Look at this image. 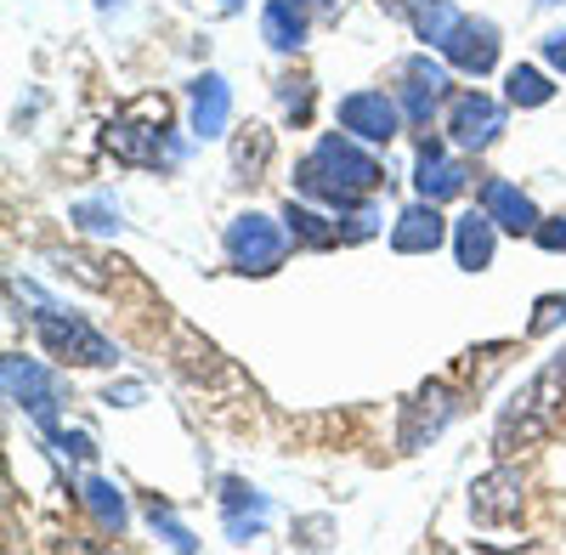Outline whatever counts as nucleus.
I'll use <instances>...</instances> for the list:
<instances>
[{"label": "nucleus", "instance_id": "f257e3e1", "mask_svg": "<svg viewBox=\"0 0 566 555\" xmlns=\"http://www.w3.org/2000/svg\"><path fill=\"white\" fill-rule=\"evenodd\" d=\"M386 165L368 143H357L352 130H323L312 154L295 159V193L312 199V205H328V210H363L380 199L386 188Z\"/></svg>", "mask_w": 566, "mask_h": 555}, {"label": "nucleus", "instance_id": "f03ea898", "mask_svg": "<svg viewBox=\"0 0 566 555\" xmlns=\"http://www.w3.org/2000/svg\"><path fill=\"white\" fill-rule=\"evenodd\" d=\"M566 420V346H555L493 413V459H522L544 448Z\"/></svg>", "mask_w": 566, "mask_h": 555}, {"label": "nucleus", "instance_id": "7ed1b4c3", "mask_svg": "<svg viewBox=\"0 0 566 555\" xmlns=\"http://www.w3.org/2000/svg\"><path fill=\"white\" fill-rule=\"evenodd\" d=\"M108 154L119 165H136V170H181L187 165V143L176 136V119H170V103L159 91L148 97L125 103L114 119H108Z\"/></svg>", "mask_w": 566, "mask_h": 555}, {"label": "nucleus", "instance_id": "20e7f679", "mask_svg": "<svg viewBox=\"0 0 566 555\" xmlns=\"http://www.w3.org/2000/svg\"><path fill=\"white\" fill-rule=\"evenodd\" d=\"M34 290V284H29ZM40 295V290H34ZM29 323H34V341H40V352L52 357L57 368H119L125 363V352L97 329L91 317H80V312H69V306H57V301H45L40 295V312H29Z\"/></svg>", "mask_w": 566, "mask_h": 555}, {"label": "nucleus", "instance_id": "39448f33", "mask_svg": "<svg viewBox=\"0 0 566 555\" xmlns=\"http://www.w3.org/2000/svg\"><path fill=\"white\" fill-rule=\"evenodd\" d=\"M221 250H227V266L239 278H272L283 261H290L295 239H290V227H283V216L239 210L221 227Z\"/></svg>", "mask_w": 566, "mask_h": 555}, {"label": "nucleus", "instance_id": "423d86ee", "mask_svg": "<svg viewBox=\"0 0 566 555\" xmlns=\"http://www.w3.org/2000/svg\"><path fill=\"white\" fill-rule=\"evenodd\" d=\"M391 91H397V103H402V114H408V125L413 130H431L442 114H448V103H453V69H448V57L442 52H408L397 69H391Z\"/></svg>", "mask_w": 566, "mask_h": 555}, {"label": "nucleus", "instance_id": "0eeeda50", "mask_svg": "<svg viewBox=\"0 0 566 555\" xmlns=\"http://www.w3.org/2000/svg\"><path fill=\"white\" fill-rule=\"evenodd\" d=\"M459 408H464V386L453 375H431L424 386H413L408 402H402V420H397V453L431 448L459 420Z\"/></svg>", "mask_w": 566, "mask_h": 555}, {"label": "nucleus", "instance_id": "6e6552de", "mask_svg": "<svg viewBox=\"0 0 566 555\" xmlns=\"http://www.w3.org/2000/svg\"><path fill=\"white\" fill-rule=\"evenodd\" d=\"M0 380H7V402L23 408L34 426H57V420H63L69 386H63L57 368H45L40 357H23V352H7V363H0Z\"/></svg>", "mask_w": 566, "mask_h": 555}, {"label": "nucleus", "instance_id": "1a4fd4ad", "mask_svg": "<svg viewBox=\"0 0 566 555\" xmlns=\"http://www.w3.org/2000/svg\"><path fill=\"white\" fill-rule=\"evenodd\" d=\"M335 125L352 130L357 143H368V148H391L402 136V125H408V114L397 103V91L363 85V91H346V97L335 103Z\"/></svg>", "mask_w": 566, "mask_h": 555}, {"label": "nucleus", "instance_id": "9d476101", "mask_svg": "<svg viewBox=\"0 0 566 555\" xmlns=\"http://www.w3.org/2000/svg\"><path fill=\"white\" fill-rule=\"evenodd\" d=\"M442 130H448L453 148L488 154L504 136V103L493 97V91H482V85H464V91H453V103L442 114Z\"/></svg>", "mask_w": 566, "mask_h": 555}, {"label": "nucleus", "instance_id": "9b49d317", "mask_svg": "<svg viewBox=\"0 0 566 555\" xmlns=\"http://www.w3.org/2000/svg\"><path fill=\"white\" fill-rule=\"evenodd\" d=\"M470 176H476V170H470L464 148H453L448 136H431V130L419 136V148H413V193L419 199H437V205L464 199Z\"/></svg>", "mask_w": 566, "mask_h": 555}, {"label": "nucleus", "instance_id": "f8f14e48", "mask_svg": "<svg viewBox=\"0 0 566 555\" xmlns=\"http://www.w3.org/2000/svg\"><path fill=\"white\" fill-rule=\"evenodd\" d=\"M527 511V471L515 459H499L493 471L470 482V522L476 527H510Z\"/></svg>", "mask_w": 566, "mask_h": 555}, {"label": "nucleus", "instance_id": "ddd939ff", "mask_svg": "<svg viewBox=\"0 0 566 555\" xmlns=\"http://www.w3.org/2000/svg\"><path fill=\"white\" fill-rule=\"evenodd\" d=\"M442 57H448V69L453 74H464V80H488L493 69H499V57H504V34H499V23L493 18H459L453 23V34L442 40Z\"/></svg>", "mask_w": 566, "mask_h": 555}, {"label": "nucleus", "instance_id": "4468645a", "mask_svg": "<svg viewBox=\"0 0 566 555\" xmlns=\"http://www.w3.org/2000/svg\"><path fill=\"white\" fill-rule=\"evenodd\" d=\"M187 130H193V143H221L232 130V85L227 74L205 69L187 80Z\"/></svg>", "mask_w": 566, "mask_h": 555}, {"label": "nucleus", "instance_id": "2eb2a0df", "mask_svg": "<svg viewBox=\"0 0 566 555\" xmlns=\"http://www.w3.org/2000/svg\"><path fill=\"white\" fill-rule=\"evenodd\" d=\"M476 205L499 221V233H510V239H533L538 221H544L533 193L522 188V181H510V176H482L476 181Z\"/></svg>", "mask_w": 566, "mask_h": 555}, {"label": "nucleus", "instance_id": "dca6fc26", "mask_svg": "<svg viewBox=\"0 0 566 555\" xmlns=\"http://www.w3.org/2000/svg\"><path fill=\"white\" fill-rule=\"evenodd\" d=\"M448 239H453V221L442 216L437 199H419L413 193V205H402L391 216V250L397 255H437Z\"/></svg>", "mask_w": 566, "mask_h": 555}, {"label": "nucleus", "instance_id": "f3484780", "mask_svg": "<svg viewBox=\"0 0 566 555\" xmlns=\"http://www.w3.org/2000/svg\"><path fill=\"white\" fill-rule=\"evenodd\" d=\"M216 504H221V527H227L232 544H255L266 533V522H272V499L255 482H244V477H221Z\"/></svg>", "mask_w": 566, "mask_h": 555}, {"label": "nucleus", "instance_id": "a211bd4d", "mask_svg": "<svg viewBox=\"0 0 566 555\" xmlns=\"http://www.w3.org/2000/svg\"><path fill=\"white\" fill-rule=\"evenodd\" d=\"M272 159H277L272 125L250 119V125H239V130H227V176L239 181V188H255V181H266Z\"/></svg>", "mask_w": 566, "mask_h": 555}, {"label": "nucleus", "instance_id": "6ab92c4d", "mask_svg": "<svg viewBox=\"0 0 566 555\" xmlns=\"http://www.w3.org/2000/svg\"><path fill=\"white\" fill-rule=\"evenodd\" d=\"M283 227H290V239H295V250H312V255H323V250H340L346 244V233H340V210H328V205H312V199H283Z\"/></svg>", "mask_w": 566, "mask_h": 555}, {"label": "nucleus", "instance_id": "aec40b11", "mask_svg": "<svg viewBox=\"0 0 566 555\" xmlns=\"http://www.w3.org/2000/svg\"><path fill=\"white\" fill-rule=\"evenodd\" d=\"M493 255H499V221L482 205H470L453 221V261H459V272H488Z\"/></svg>", "mask_w": 566, "mask_h": 555}, {"label": "nucleus", "instance_id": "412c9836", "mask_svg": "<svg viewBox=\"0 0 566 555\" xmlns=\"http://www.w3.org/2000/svg\"><path fill=\"white\" fill-rule=\"evenodd\" d=\"M312 12L301 7V0H266L261 7V40L272 45L277 57H301L306 40H312Z\"/></svg>", "mask_w": 566, "mask_h": 555}, {"label": "nucleus", "instance_id": "4be33fe9", "mask_svg": "<svg viewBox=\"0 0 566 555\" xmlns=\"http://www.w3.org/2000/svg\"><path fill=\"white\" fill-rule=\"evenodd\" d=\"M80 504L91 511V522H97L103 533H114V538L130 533V504H125V488H119V482L85 477V482H80Z\"/></svg>", "mask_w": 566, "mask_h": 555}, {"label": "nucleus", "instance_id": "5701e85b", "mask_svg": "<svg viewBox=\"0 0 566 555\" xmlns=\"http://www.w3.org/2000/svg\"><path fill=\"white\" fill-rule=\"evenodd\" d=\"M555 69H538V63H510L504 69V103L510 108H549L555 103Z\"/></svg>", "mask_w": 566, "mask_h": 555}, {"label": "nucleus", "instance_id": "b1692460", "mask_svg": "<svg viewBox=\"0 0 566 555\" xmlns=\"http://www.w3.org/2000/svg\"><path fill=\"white\" fill-rule=\"evenodd\" d=\"M464 12L453 7V0H413V12H408V29H413V40H424L431 52H442V40L453 34V23H459Z\"/></svg>", "mask_w": 566, "mask_h": 555}, {"label": "nucleus", "instance_id": "393cba45", "mask_svg": "<svg viewBox=\"0 0 566 555\" xmlns=\"http://www.w3.org/2000/svg\"><path fill=\"white\" fill-rule=\"evenodd\" d=\"M272 91H277L283 119H290L295 130H306V125H312V108H317V85H312V74H277Z\"/></svg>", "mask_w": 566, "mask_h": 555}, {"label": "nucleus", "instance_id": "a878e982", "mask_svg": "<svg viewBox=\"0 0 566 555\" xmlns=\"http://www.w3.org/2000/svg\"><path fill=\"white\" fill-rule=\"evenodd\" d=\"M69 221L80 227V233H91V239H119L125 233V216H119L114 199H80L69 210Z\"/></svg>", "mask_w": 566, "mask_h": 555}, {"label": "nucleus", "instance_id": "bb28decb", "mask_svg": "<svg viewBox=\"0 0 566 555\" xmlns=\"http://www.w3.org/2000/svg\"><path fill=\"white\" fill-rule=\"evenodd\" d=\"M40 437L45 442H52L63 459H80V465H91V459H97V437H91V431H74V426H40Z\"/></svg>", "mask_w": 566, "mask_h": 555}, {"label": "nucleus", "instance_id": "cd10ccee", "mask_svg": "<svg viewBox=\"0 0 566 555\" xmlns=\"http://www.w3.org/2000/svg\"><path fill=\"white\" fill-rule=\"evenodd\" d=\"M148 522H154V533H159L170 549H199L193 527H187V522H176V511H170L165 499H148Z\"/></svg>", "mask_w": 566, "mask_h": 555}, {"label": "nucleus", "instance_id": "c85d7f7f", "mask_svg": "<svg viewBox=\"0 0 566 555\" xmlns=\"http://www.w3.org/2000/svg\"><path fill=\"white\" fill-rule=\"evenodd\" d=\"M566 323V295H538L533 301V317H527V341H544Z\"/></svg>", "mask_w": 566, "mask_h": 555}, {"label": "nucleus", "instance_id": "c756f323", "mask_svg": "<svg viewBox=\"0 0 566 555\" xmlns=\"http://www.w3.org/2000/svg\"><path fill=\"white\" fill-rule=\"evenodd\" d=\"M533 244H538L544 255H566V210H560V216H544V221H538Z\"/></svg>", "mask_w": 566, "mask_h": 555}, {"label": "nucleus", "instance_id": "7c9ffc66", "mask_svg": "<svg viewBox=\"0 0 566 555\" xmlns=\"http://www.w3.org/2000/svg\"><path fill=\"white\" fill-rule=\"evenodd\" d=\"M538 52H544V63H549L555 74H566V29H549V34L538 40Z\"/></svg>", "mask_w": 566, "mask_h": 555}, {"label": "nucleus", "instance_id": "2f4dec72", "mask_svg": "<svg viewBox=\"0 0 566 555\" xmlns=\"http://www.w3.org/2000/svg\"><path fill=\"white\" fill-rule=\"evenodd\" d=\"M103 402H108V408H136V402H142V386H108Z\"/></svg>", "mask_w": 566, "mask_h": 555}, {"label": "nucleus", "instance_id": "473e14b6", "mask_svg": "<svg viewBox=\"0 0 566 555\" xmlns=\"http://www.w3.org/2000/svg\"><path fill=\"white\" fill-rule=\"evenodd\" d=\"M301 7H306L317 23H335V18H340V0H301Z\"/></svg>", "mask_w": 566, "mask_h": 555}, {"label": "nucleus", "instance_id": "72a5a7b5", "mask_svg": "<svg viewBox=\"0 0 566 555\" xmlns=\"http://www.w3.org/2000/svg\"><path fill=\"white\" fill-rule=\"evenodd\" d=\"M295 533H301L295 544H328V538H323V533H328V522H323V516H317V522H295Z\"/></svg>", "mask_w": 566, "mask_h": 555}, {"label": "nucleus", "instance_id": "f704fd0d", "mask_svg": "<svg viewBox=\"0 0 566 555\" xmlns=\"http://www.w3.org/2000/svg\"><path fill=\"white\" fill-rule=\"evenodd\" d=\"M244 7H250V0H216V12H221V18H239Z\"/></svg>", "mask_w": 566, "mask_h": 555}, {"label": "nucleus", "instance_id": "c9c22d12", "mask_svg": "<svg viewBox=\"0 0 566 555\" xmlns=\"http://www.w3.org/2000/svg\"><path fill=\"white\" fill-rule=\"evenodd\" d=\"M119 7V0H97V12H114Z\"/></svg>", "mask_w": 566, "mask_h": 555}, {"label": "nucleus", "instance_id": "e433bc0d", "mask_svg": "<svg viewBox=\"0 0 566 555\" xmlns=\"http://www.w3.org/2000/svg\"><path fill=\"white\" fill-rule=\"evenodd\" d=\"M538 7H566V0H538Z\"/></svg>", "mask_w": 566, "mask_h": 555}]
</instances>
